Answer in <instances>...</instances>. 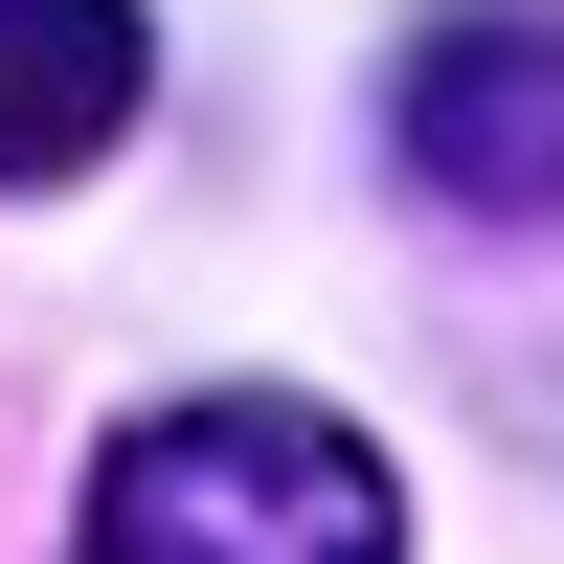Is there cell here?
Returning <instances> with one entry per match:
<instances>
[{
  "instance_id": "cell-3",
  "label": "cell",
  "mask_w": 564,
  "mask_h": 564,
  "mask_svg": "<svg viewBox=\"0 0 564 564\" xmlns=\"http://www.w3.org/2000/svg\"><path fill=\"white\" fill-rule=\"evenodd\" d=\"M135 113H159V23L135 0H0V204L90 181Z\"/></svg>"
},
{
  "instance_id": "cell-1",
  "label": "cell",
  "mask_w": 564,
  "mask_h": 564,
  "mask_svg": "<svg viewBox=\"0 0 564 564\" xmlns=\"http://www.w3.org/2000/svg\"><path fill=\"white\" fill-rule=\"evenodd\" d=\"M68 564H406V475L294 384H181L90 452Z\"/></svg>"
},
{
  "instance_id": "cell-2",
  "label": "cell",
  "mask_w": 564,
  "mask_h": 564,
  "mask_svg": "<svg viewBox=\"0 0 564 564\" xmlns=\"http://www.w3.org/2000/svg\"><path fill=\"white\" fill-rule=\"evenodd\" d=\"M384 159L430 181L452 226H564V23H542V0H452V23H406Z\"/></svg>"
}]
</instances>
